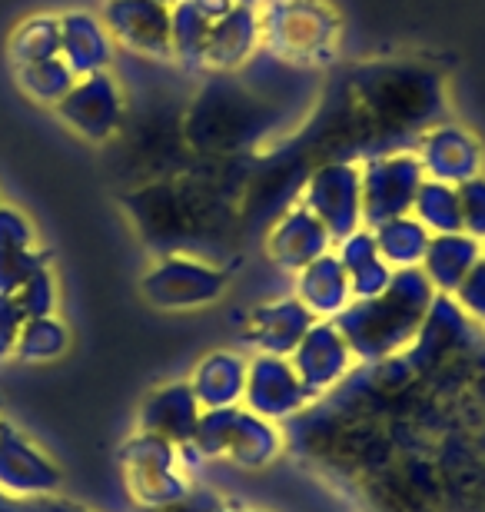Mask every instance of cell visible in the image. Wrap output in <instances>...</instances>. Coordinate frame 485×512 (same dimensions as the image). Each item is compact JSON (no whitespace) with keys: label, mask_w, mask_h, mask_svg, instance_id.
I'll list each match as a JSON object with an SVG mask.
<instances>
[{"label":"cell","mask_w":485,"mask_h":512,"mask_svg":"<svg viewBox=\"0 0 485 512\" xmlns=\"http://www.w3.org/2000/svg\"><path fill=\"white\" fill-rule=\"evenodd\" d=\"M432 300L436 290L419 266L396 270L383 293L373 300H353L333 323L359 363H383L416 343Z\"/></svg>","instance_id":"cell-1"},{"label":"cell","mask_w":485,"mask_h":512,"mask_svg":"<svg viewBox=\"0 0 485 512\" xmlns=\"http://www.w3.org/2000/svg\"><path fill=\"white\" fill-rule=\"evenodd\" d=\"M260 34L263 47L283 64L323 70L343 50V17L329 0H266Z\"/></svg>","instance_id":"cell-2"},{"label":"cell","mask_w":485,"mask_h":512,"mask_svg":"<svg viewBox=\"0 0 485 512\" xmlns=\"http://www.w3.org/2000/svg\"><path fill=\"white\" fill-rule=\"evenodd\" d=\"M200 459H223L240 469L270 466L283 449V439L276 433V423L250 413L240 406L203 409L200 426L190 443Z\"/></svg>","instance_id":"cell-3"},{"label":"cell","mask_w":485,"mask_h":512,"mask_svg":"<svg viewBox=\"0 0 485 512\" xmlns=\"http://www.w3.org/2000/svg\"><path fill=\"white\" fill-rule=\"evenodd\" d=\"M117 463H120L123 486H127L137 509L170 506L177 499L190 496L193 489L187 469L180 463V449L160 436L140 433V429L137 436H130L120 446Z\"/></svg>","instance_id":"cell-4"},{"label":"cell","mask_w":485,"mask_h":512,"mask_svg":"<svg viewBox=\"0 0 485 512\" xmlns=\"http://www.w3.org/2000/svg\"><path fill=\"white\" fill-rule=\"evenodd\" d=\"M226 286H230L226 270L203 260H187V256H160L140 280L143 300L157 306V310L213 306L226 293Z\"/></svg>","instance_id":"cell-5"},{"label":"cell","mask_w":485,"mask_h":512,"mask_svg":"<svg viewBox=\"0 0 485 512\" xmlns=\"http://www.w3.org/2000/svg\"><path fill=\"white\" fill-rule=\"evenodd\" d=\"M299 203L329 230V237L343 240L353 230L363 227V177L359 163H323L319 170L309 173Z\"/></svg>","instance_id":"cell-6"},{"label":"cell","mask_w":485,"mask_h":512,"mask_svg":"<svg viewBox=\"0 0 485 512\" xmlns=\"http://www.w3.org/2000/svg\"><path fill=\"white\" fill-rule=\"evenodd\" d=\"M359 177H363V227L373 230L386 220L406 217L426 173H422L416 153L399 150L366 160L359 167Z\"/></svg>","instance_id":"cell-7"},{"label":"cell","mask_w":485,"mask_h":512,"mask_svg":"<svg viewBox=\"0 0 485 512\" xmlns=\"http://www.w3.org/2000/svg\"><path fill=\"white\" fill-rule=\"evenodd\" d=\"M54 110L77 137H84L87 143H107L123 124V87L110 70L77 77V84Z\"/></svg>","instance_id":"cell-8"},{"label":"cell","mask_w":485,"mask_h":512,"mask_svg":"<svg viewBox=\"0 0 485 512\" xmlns=\"http://www.w3.org/2000/svg\"><path fill=\"white\" fill-rule=\"evenodd\" d=\"M103 27L133 54L170 60V7L160 0H103Z\"/></svg>","instance_id":"cell-9"},{"label":"cell","mask_w":485,"mask_h":512,"mask_svg":"<svg viewBox=\"0 0 485 512\" xmlns=\"http://www.w3.org/2000/svg\"><path fill=\"white\" fill-rule=\"evenodd\" d=\"M309 389L293 370L290 356H263L256 353L250 360V373H246L243 406L250 413L270 419H290L309 403Z\"/></svg>","instance_id":"cell-10"},{"label":"cell","mask_w":485,"mask_h":512,"mask_svg":"<svg viewBox=\"0 0 485 512\" xmlns=\"http://www.w3.org/2000/svg\"><path fill=\"white\" fill-rule=\"evenodd\" d=\"M412 153H416L419 167L429 180L452 183V187L485 173L482 140L462 124H439L426 130Z\"/></svg>","instance_id":"cell-11"},{"label":"cell","mask_w":485,"mask_h":512,"mask_svg":"<svg viewBox=\"0 0 485 512\" xmlns=\"http://www.w3.org/2000/svg\"><path fill=\"white\" fill-rule=\"evenodd\" d=\"M64 476L10 419H0V493L4 496H54Z\"/></svg>","instance_id":"cell-12"},{"label":"cell","mask_w":485,"mask_h":512,"mask_svg":"<svg viewBox=\"0 0 485 512\" xmlns=\"http://www.w3.org/2000/svg\"><path fill=\"white\" fill-rule=\"evenodd\" d=\"M290 363L299 373V380H303V386L309 389V396H319L346 380V373L353 370L356 356L349 350L346 336L339 333V326L333 320H316L306 330L303 340H299Z\"/></svg>","instance_id":"cell-13"},{"label":"cell","mask_w":485,"mask_h":512,"mask_svg":"<svg viewBox=\"0 0 485 512\" xmlns=\"http://www.w3.org/2000/svg\"><path fill=\"white\" fill-rule=\"evenodd\" d=\"M313 323L316 316L296 296H280V300L260 303L250 313V320L243 326V343L263 356H293Z\"/></svg>","instance_id":"cell-14"},{"label":"cell","mask_w":485,"mask_h":512,"mask_svg":"<svg viewBox=\"0 0 485 512\" xmlns=\"http://www.w3.org/2000/svg\"><path fill=\"white\" fill-rule=\"evenodd\" d=\"M333 250V237L329 230L309 213L303 203H293L290 210L276 220V227L270 230L266 240V253L280 270L299 273L306 263H313L316 256H323Z\"/></svg>","instance_id":"cell-15"},{"label":"cell","mask_w":485,"mask_h":512,"mask_svg":"<svg viewBox=\"0 0 485 512\" xmlns=\"http://www.w3.org/2000/svg\"><path fill=\"white\" fill-rule=\"evenodd\" d=\"M203 409L196 403L190 383H167L143 399L140 406V433L160 436L173 446H190L200 426Z\"/></svg>","instance_id":"cell-16"},{"label":"cell","mask_w":485,"mask_h":512,"mask_svg":"<svg viewBox=\"0 0 485 512\" xmlns=\"http://www.w3.org/2000/svg\"><path fill=\"white\" fill-rule=\"evenodd\" d=\"M113 54H117V44H113L110 30L103 27L100 14H90V10L60 14V57L77 77L110 70Z\"/></svg>","instance_id":"cell-17"},{"label":"cell","mask_w":485,"mask_h":512,"mask_svg":"<svg viewBox=\"0 0 485 512\" xmlns=\"http://www.w3.org/2000/svg\"><path fill=\"white\" fill-rule=\"evenodd\" d=\"M263 47L260 34V7H233L210 24V44H206V70H240Z\"/></svg>","instance_id":"cell-18"},{"label":"cell","mask_w":485,"mask_h":512,"mask_svg":"<svg viewBox=\"0 0 485 512\" xmlns=\"http://www.w3.org/2000/svg\"><path fill=\"white\" fill-rule=\"evenodd\" d=\"M296 300L306 306L316 320H336L339 313L353 303V290H349V273L339 263V256L329 250L316 256L296 273Z\"/></svg>","instance_id":"cell-19"},{"label":"cell","mask_w":485,"mask_h":512,"mask_svg":"<svg viewBox=\"0 0 485 512\" xmlns=\"http://www.w3.org/2000/svg\"><path fill=\"white\" fill-rule=\"evenodd\" d=\"M246 373H250V360H243V356L233 350H216L210 356H203L190 376V389L200 409L240 406L243 389H246Z\"/></svg>","instance_id":"cell-20"},{"label":"cell","mask_w":485,"mask_h":512,"mask_svg":"<svg viewBox=\"0 0 485 512\" xmlns=\"http://www.w3.org/2000/svg\"><path fill=\"white\" fill-rule=\"evenodd\" d=\"M479 260H482V240L469 237L466 230L436 233V237L429 240V250H426V256H422L419 270L426 273L432 290L452 296L456 293V286L466 280L469 270Z\"/></svg>","instance_id":"cell-21"},{"label":"cell","mask_w":485,"mask_h":512,"mask_svg":"<svg viewBox=\"0 0 485 512\" xmlns=\"http://www.w3.org/2000/svg\"><path fill=\"white\" fill-rule=\"evenodd\" d=\"M206 44H210V20L190 0H183L170 10V60H177L187 74H203Z\"/></svg>","instance_id":"cell-22"},{"label":"cell","mask_w":485,"mask_h":512,"mask_svg":"<svg viewBox=\"0 0 485 512\" xmlns=\"http://www.w3.org/2000/svg\"><path fill=\"white\" fill-rule=\"evenodd\" d=\"M373 233L379 253H383V260L392 270H416V266H422V256H426L432 240V233L412 213L379 223V227H373Z\"/></svg>","instance_id":"cell-23"},{"label":"cell","mask_w":485,"mask_h":512,"mask_svg":"<svg viewBox=\"0 0 485 512\" xmlns=\"http://www.w3.org/2000/svg\"><path fill=\"white\" fill-rule=\"evenodd\" d=\"M60 57V14H30L10 30L7 60L14 67Z\"/></svg>","instance_id":"cell-24"},{"label":"cell","mask_w":485,"mask_h":512,"mask_svg":"<svg viewBox=\"0 0 485 512\" xmlns=\"http://www.w3.org/2000/svg\"><path fill=\"white\" fill-rule=\"evenodd\" d=\"M412 217L426 227L432 237L436 233H459L462 230V210H459V190L442 180H422L412 200Z\"/></svg>","instance_id":"cell-25"},{"label":"cell","mask_w":485,"mask_h":512,"mask_svg":"<svg viewBox=\"0 0 485 512\" xmlns=\"http://www.w3.org/2000/svg\"><path fill=\"white\" fill-rule=\"evenodd\" d=\"M14 77H17V87L24 90V97L34 100L40 107H57L60 100L70 94V87L77 84V74L64 64V57L14 67Z\"/></svg>","instance_id":"cell-26"},{"label":"cell","mask_w":485,"mask_h":512,"mask_svg":"<svg viewBox=\"0 0 485 512\" xmlns=\"http://www.w3.org/2000/svg\"><path fill=\"white\" fill-rule=\"evenodd\" d=\"M70 350V330L57 316H37L24 320L14 346V356L24 363H54Z\"/></svg>","instance_id":"cell-27"},{"label":"cell","mask_w":485,"mask_h":512,"mask_svg":"<svg viewBox=\"0 0 485 512\" xmlns=\"http://www.w3.org/2000/svg\"><path fill=\"white\" fill-rule=\"evenodd\" d=\"M50 266V253L27 247V250H0V296H14L37 270Z\"/></svg>","instance_id":"cell-28"},{"label":"cell","mask_w":485,"mask_h":512,"mask_svg":"<svg viewBox=\"0 0 485 512\" xmlns=\"http://www.w3.org/2000/svg\"><path fill=\"white\" fill-rule=\"evenodd\" d=\"M14 303H17V310L24 313V320L54 316V310H57V283H54L50 266L37 270L24 286H20V290L14 293Z\"/></svg>","instance_id":"cell-29"},{"label":"cell","mask_w":485,"mask_h":512,"mask_svg":"<svg viewBox=\"0 0 485 512\" xmlns=\"http://www.w3.org/2000/svg\"><path fill=\"white\" fill-rule=\"evenodd\" d=\"M459 210H462V230L469 237L485 240V173L459 183Z\"/></svg>","instance_id":"cell-30"},{"label":"cell","mask_w":485,"mask_h":512,"mask_svg":"<svg viewBox=\"0 0 485 512\" xmlns=\"http://www.w3.org/2000/svg\"><path fill=\"white\" fill-rule=\"evenodd\" d=\"M452 300H456V306L469 316V320L485 323V260H479L476 266H472L466 280L456 286Z\"/></svg>","instance_id":"cell-31"},{"label":"cell","mask_w":485,"mask_h":512,"mask_svg":"<svg viewBox=\"0 0 485 512\" xmlns=\"http://www.w3.org/2000/svg\"><path fill=\"white\" fill-rule=\"evenodd\" d=\"M392 266L379 256V260L359 266V270L349 273V290H353V300H373V296H379L386 290V286L392 283Z\"/></svg>","instance_id":"cell-32"},{"label":"cell","mask_w":485,"mask_h":512,"mask_svg":"<svg viewBox=\"0 0 485 512\" xmlns=\"http://www.w3.org/2000/svg\"><path fill=\"white\" fill-rule=\"evenodd\" d=\"M34 240H37L34 223L17 207L0 203V250H27V247H34Z\"/></svg>","instance_id":"cell-33"},{"label":"cell","mask_w":485,"mask_h":512,"mask_svg":"<svg viewBox=\"0 0 485 512\" xmlns=\"http://www.w3.org/2000/svg\"><path fill=\"white\" fill-rule=\"evenodd\" d=\"M20 326H24V313L17 310L14 296H0V363H4L7 356H14Z\"/></svg>","instance_id":"cell-34"},{"label":"cell","mask_w":485,"mask_h":512,"mask_svg":"<svg viewBox=\"0 0 485 512\" xmlns=\"http://www.w3.org/2000/svg\"><path fill=\"white\" fill-rule=\"evenodd\" d=\"M216 506H220V499L213 493H206V489H190V496L177 499V503L157 506V509H137V512H213Z\"/></svg>","instance_id":"cell-35"},{"label":"cell","mask_w":485,"mask_h":512,"mask_svg":"<svg viewBox=\"0 0 485 512\" xmlns=\"http://www.w3.org/2000/svg\"><path fill=\"white\" fill-rule=\"evenodd\" d=\"M190 4H193L196 10H200V14H203L206 20H210V24H213V20H220V17L226 14V10H233V7H236L233 0H190Z\"/></svg>","instance_id":"cell-36"},{"label":"cell","mask_w":485,"mask_h":512,"mask_svg":"<svg viewBox=\"0 0 485 512\" xmlns=\"http://www.w3.org/2000/svg\"><path fill=\"white\" fill-rule=\"evenodd\" d=\"M233 4H236V7H263L266 0H233Z\"/></svg>","instance_id":"cell-37"},{"label":"cell","mask_w":485,"mask_h":512,"mask_svg":"<svg viewBox=\"0 0 485 512\" xmlns=\"http://www.w3.org/2000/svg\"><path fill=\"white\" fill-rule=\"evenodd\" d=\"M160 4H163V7H170V10H173V7H177V4H183V0H160Z\"/></svg>","instance_id":"cell-38"},{"label":"cell","mask_w":485,"mask_h":512,"mask_svg":"<svg viewBox=\"0 0 485 512\" xmlns=\"http://www.w3.org/2000/svg\"><path fill=\"white\" fill-rule=\"evenodd\" d=\"M213 512H240V509H233V506H223V503H220Z\"/></svg>","instance_id":"cell-39"},{"label":"cell","mask_w":485,"mask_h":512,"mask_svg":"<svg viewBox=\"0 0 485 512\" xmlns=\"http://www.w3.org/2000/svg\"><path fill=\"white\" fill-rule=\"evenodd\" d=\"M482 260H485V240H482Z\"/></svg>","instance_id":"cell-40"},{"label":"cell","mask_w":485,"mask_h":512,"mask_svg":"<svg viewBox=\"0 0 485 512\" xmlns=\"http://www.w3.org/2000/svg\"><path fill=\"white\" fill-rule=\"evenodd\" d=\"M250 512H256V509H250Z\"/></svg>","instance_id":"cell-41"}]
</instances>
